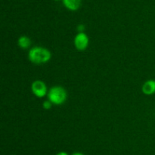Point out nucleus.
<instances>
[{"label": "nucleus", "mask_w": 155, "mask_h": 155, "mask_svg": "<svg viewBox=\"0 0 155 155\" xmlns=\"http://www.w3.org/2000/svg\"><path fill=\"white\" fill-rule=\"evenodd\" d=\"M51 54L47 48L42 47H34L29 51L28 58L34 64H44L51 59Z\"/></svg>", "instance_id": "obj_1"}, {"label": "nucleus", "mask_w": 155, "mask_h": 155, "mask_svg": "<svg viewBox=\"0 0 155 155\" xmlns=\"http://www.w3.org/2000/svg\"><path fill=\"white\" fill-rule=\"evenodd\" d=\"M47 95L48 100L56 105L64 104L67 99L66 90L61 86H54L51 88Z\"/></svg>", "instance_id": "obj_2"}, {"label": "nucleus", "mask_w": 155, "mask_h": 155, "mask_svg": "<svg viewBox=\"0 0 155 155\" xmlns=\"http://www.w3.org/2000/svg\"><path fill=\"white\" fill-rule=\"evenodd\" d=\"M33 93L38 98H42L47 94L46 85L41 80H36L31 85Z\"/></svg>", "instance_id": "obj_3"}, {"label": "nucleus", "mask_w": 155, "mask_h": 155, "mask_svg": "<svg viewBox=\"0 0 155 155\" xmlns=\"http://www.w3.org/2000/svg\"><path fill=\"white\" fill-rule=\"evenodd\" d=\"M74 45L79 51L86 49L89 45V38L85 33H79L74 38Z\"/></svg>", "instance_id": "obj_4"}, {"label": "nucleus", "mask_w": 155, "mask_h": 155, "mask_svg": "<svg viewBox=\"0 0 155 155\" xmlns=\"http://www.w3.org/2000/svg\"><path fill=\"white\" fill-rule=\"evenodd\" d=\"M142 92L147 95H151L155 93V80H150L145 82L142 86Z\"/></svg>", "instance_id": "obj_5"}, {"label": "nucleus", "mask_w": 155, "mask_h": 155, "mask_svg": "<svg viewBox=\"0 0 155 155\" xmlns=\"http://www.w3.org/2000/svg\"><path fill=\"white\" fill-rule=\"evenodd\" d=\"M65 7L71 11H76L79 8L81 0H63Z\"/></svg>", "instance_id": "obj_6"}, {"label": "nucleus", "mask_w": 155, "mask_h": 155, "mask_svg": "<svg viewBox=\"0 0 155 155\" xmlns=\"http://www.w3.org/2000/svg\"><path fill=\"white\" fill-rule=\"evenodd\" d=\"M18 44L21 48L23 49H26V48H29L30 45H31V40L29 37L26 36H22L18 39Z\"/></svg>", "instance_id": "obj_7"}, {"label": "nucleus", "mask_w": 155, "mask_h": 155, "mask_svg": "<svg viewBox=\"0 0 155 155\" xmlns=\"http://www.w3.org/2000/svg\"><path fill=\"white\" fill-rule=\"evenodd\" d=\"M51 104H52V103H51L49 100H48V101H45L43 102V104H42V107H43V108L45 109V110H49L51 107Z\"/></svg>", "instance_id": "obj_8"}, {"label": "nucleus", "mask_w": 155, "mask_h": 155, "mask_svg": "<svg viewBox=\"0 0 155 155\" xmlns=\"http://www.w3.org/2000/svg\"><path fill=\"white\" fill-rule=\"evenodd\" d=\"M84 26L83 25V24H80V25H79L78 27H77V29H78V30L80 31V33H83V30H84Z\"/></svg>", "instance_id": "obj_9"}, {"label": "nucleus", "mask_w": 155, "mask_h": 155, "mask_svg": "<svg viewBox=\"0 0 155 155\" xmlns=\"http://www.w3.org/2000/svg\"><path fill=\"white\" fill-rule=\"evenodd\" d=\"M56 155H68V153L64 152V151H61V152L58 153V154Z\"/></svg>", "instance_id": "obj_10"}, {"label": "nucleus", "mask_w": 155, "mask_h": 155, "mask_svg": "<svg viewBox=\"0 0 155 155\" xmlns=\"http://www.w3.org/2000/svg\"><path fill=\"white\" fill-rule=\"evenodd\" d=\"M72 155H84V154H82V153H80V152H76V153H74Z\"/></svg>", "instance_id": "obj_11"}]
</instances>
